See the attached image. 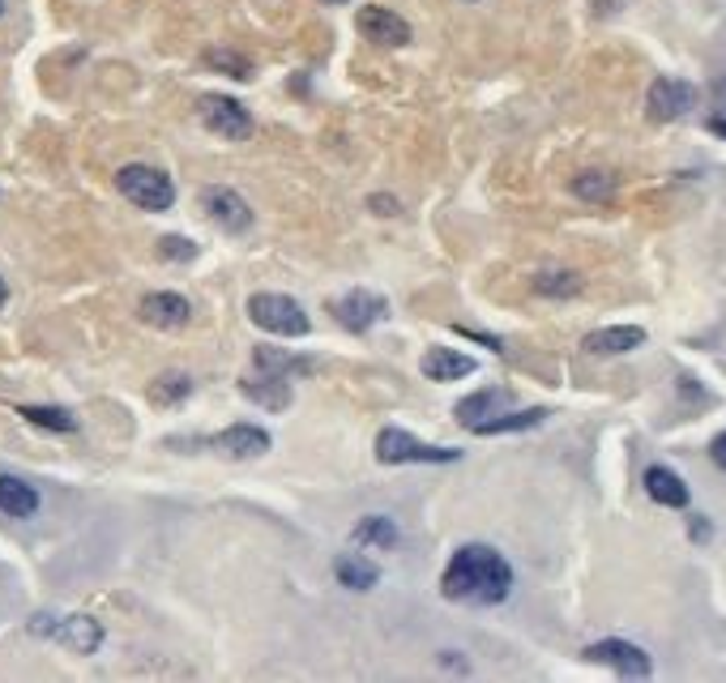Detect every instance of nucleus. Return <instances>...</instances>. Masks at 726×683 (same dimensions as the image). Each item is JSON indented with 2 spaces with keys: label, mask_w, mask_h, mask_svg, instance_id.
Returning <instances> with one entry per match:
<instances>
[{
  "label": "nucleus",
  "mask_w": 726,
  "mask_h": 683,
  "mask_svg": "<svg viewBox=\"0 0 726 683\" xmlns=\"http://www.w3.org/2000/svg\"><path fill=\"white\" fill-rule=\"evenodd\" d=\"M509 589H513V568L487 542L457 547L444 577H440V594L453 602H466V607H496L509 598Z\"/></svg>",
  "instance_id": "f257e3e1"
},
{
  "label": "nucleus",
  "mask_w": 726,
  "mask_h": 683,
  "mask_svg": "<svg viewBox=\"0 0 726 683\" xmlns=\"http://www.w3.org/2000/svg\"><path fill=\"white\" fill-rule=\"evenodd\" d=\"M116 189L124 201H133L145 214H163L176 205V184L158 171V167H145V163H129L116 171Z\"/></svg>",
  "instance_id": "f03ea898"
},
{
  "label": "nucleus",
  "mask_w": 726,
  "mask_h": 683,
  "mask_svg": "<svg viewBox=\"0 0 726 683\" xmlns=\"http://www.w3.org/2000/svg\"><path fill=\"white\" fill-rule=\"evenodd\" d=\"M248 316H252V325H261L265 334H278V338H304V334L312 329L308 312H304L290 295H278V291L252 295V299H248Z\"/></svg>",
  "instance_id": "7ed1b4c3"
},
{
  "label": "nucleus",
  "mask_w": 726,
  "mask_h": 683,
  "mask_svg": "<svg viewBox=\"0 0 726 683\" xmlns=\"http://www.w3.org/2000/svg\"><path fill=\"white\" fill-rule=\"evenodd\" d=\"M197 111H201V124H205L214 137H223V142H248V137H252V116H248V107L236 103V98L201 95Z\"/></svg>",
  "instance_id": "20e7f679"
},
{
  "label": "nucleus",
  "mask_w": 726,
  "mask_h": 683,
  "mask_svg": "<svg viewBox=\"0 0 726 683\" xmlns=\"http://www.w3.org/2000/svg\"><path fill=\"white\" fill-rule=\"evenodd\" d=\"M377 457H381L385 466H402V462H457L462 453H457V448H436V444L410 436V432H402V428H385V432L377 436Z\"/></svg>",
  "instance_id": "39448f33"
},
{
  "label": "nucleus",
  "mask_w": 726,
  "mask_h": 683,
  "mask_svg": "<svg viewBox=\"0 0 726 683\" xmlns=\"http://www.w3.org/2000/svg\"><path fill=\"white\" fill-rule=\"evenodd\" d=\"M31 628L39 636H51V640L69 645L73 654H95L98 645H103V628H98V620H91V615H64V620L39 615Z\"/></svg>",
  "instance_id": "423d86ee"
},
{
  "label": "nucleus",
  "mask_w": 726,
  "mask_h": 683,
  "mask_svg": "<svg viewBox=\"0 0 726 683\" xmlns=\"http://www.w3.org/2000/svg\"><path fill=\"white\" fill-rule=\"evenodd\" d=\"M385 312H389L385 295L372 291H350L334 303V321H338L342 329H350V334H368L377 321H385Z\"/></svg>",
  "instance_id": "0eeeda50"
},
{
  "label": "nucleus",
  "mask_w": 726,
  "mask_h": 683,
  "mask_svg": "<svg viewBox=\"0 0 726 683\" xmlns=\"http://www.w3.org/2000/svg\"><path fill=\"white\" fill-rule=\"evenodd\" d=\"M201 209H205L218 227H227V231H248V227H252V209H248V201H243L236 189H218V184L201 189Z\"/></svg>",
  "instance_id": "6e6552de"
},
{
  "label": "nucleus",
  "mask_w": 726,
  "mask_h": 683,
  "mask_svg": "<svg viewBox=\"0 0 726 683\" xmlns=\"http://www.w3.org/2000/svg\"><path fill=\"white\" fill-rule=\"evenodd\" d=\"M697 107V86L692 82H679V77H658L650 86V116L654 120H679Z\"/></svg>",
  "instance_id": "1a4fd4ad"
},
{
  "label": "nucleus",
  "mask_w": 726,
  "mask_h": 683,
  "mask_svg": "<svg viewBox=\"0 0 726 683\" xmlns=\"http://www.w3.org/2000/svg\"><path fill=\"white\" fill-rule=\"evenodd\" d=\"M359 31H364V39H372L377 48H406V44H410V26H406L393 9H381V4L359 9Z\"/></svg>",
  "instance_id": "9d476101"
},
{
  "label": "nucleus",
  "mask_w": 726,
  "mask_h": 683,
  "mask_svg": "<svg viewBox=\"0 0 726 683\" xmlns=\"http://www.w3.org/2000/svg\"><path fill=\"white\" fill-rule=\"evenodd\" d=\"M585 658L590 662H607V667H616L629 680H645L650 675V654L636 649L632 640H598V645L585 649Z\"/></svg>",
  "instance_id": "9b49d317"
},
{
  "label": "nucleus",
  "mask_w": 726,
  "mask_h": 683,
  "mask_svg": "<svg viewBox=\"0 0 726 683\" xmlns=\"http://www.w3.org/2000/svg\"><path fill=\"white\" fill-rule=\"evenodd\" d=\"M142 321L154 329H185L193 321V308L189 299L176 291H150L142 299Z\"/></svg>",
  "instance_id": "f8f14e48"
},
{
  "label": "nucleus",
  "mask_w": 726,
  "mask_h": 683,
  "mask_svg": "<svg viewBox=\"0 0 726 683\" xmlns=\"http://www.w3.org/2000/svg\"><path fill=\"white\" fill-rule=\"evenodd\" d=\"M419 368H424L428 381H462V376L475 372V359H471V355H457V350H449V346H432V350L419 359Z\"/></svg>",
  "instance_id": "ddd939ff"
},
{
  "label": "nucleus",
  "mask_w": 726,
  "mask_h": 683,
  "mask_svg": "<svg viewBox=\"0 0 726 683\" xmlns=\"http://www.w3.org/2000/svg\"><path fill=\"white\" fill-rule=\"evenodd\" d=\"M214 448H223L227 457H261V453H270V432H261L252 423H236L214 436Z\"/></svg>",
  "instance_id": "4468645a"
},
{
  "label": "nucleus",
  "mask_w": 726,
  "mask_h": 683,
  "mask_svg": "<svg viewBox=\"0 0 726 683\" xmlns=\"http://www.w3.org/2000/svg\"><path fill=\"white\" fill-rule=\"evenodd\" d=\"M509 402H513L509 390H484V393H475V397H462V402H457V423L471 432V428H479L484 419L509 410Z\"/></svg>",
  "instance_id": "2eb2a0df"
},
{
  "label": "nucleus",
  "mask_w": 726,
  "mask_h": 683,
  "mask_svg": "<svg viewBox=\"0 0 726 683\" xmlns=\"http://www.w3.org/2000/svg\"><path fill=\"white\" fill-rule=\"evenodd\" d=\"M636 346H645V329L641 325H611V329H594L585 338L590 355H624V350H636Z\"/></svg>",
  "instance_id": "dca6fc26"
},
{
  "label": "nucleus",
  "mask_w": 726,
  "mask_h": 683,
  "mask_svg": "<svg viewBox=\"0 0 726 683\" xmlns=\"http://www.w3.org/2000/svg\"><path fill=\"white\" fill-rule=\"evenodd\" d=\"M0 513L17 517V522L35 517L39 513V491L31 483H22V479H13V475H0Z\"/></svg>",
  "instance_id": "f3484780"
},
{
  "label": "nucleus",
  "mask_w": 726,
  "mask_h": 683,
  "mask_svg": "<svg viewBox=\"0 0 726 683\" xmlns=\"http://www.w3.org/2000/svg\"><path fill=\"white\" fill-rule=\"evenodd\" d=\"M645 491L663 508H688V483L679 479L676 470H667V466H650L645 470Z\"/></svg>",
  "instance_id": "a211bd4d"
},
{
  "label": "nucleus",
  "mask_w": 726,
  "mask_h": 683,
  "mask_svg": "<svg viewBox=\"0 0 726 683\" xmlns=\"http://www.w3.org/2000/svg\"><path fill=\"white\" fill-rule=\"evenodd\" d=\"M252 363H257L261 372H270V376H308V372L317 368L312 359L287 355V350H278V346H257V350H252Z\"/></svg>",
  "instance_id": "6ab92c4d"
},
{
  "label": "nucleus",
  "mask_w": 726,
  "mask_h": 683,
  "mask_svg": "<svg viewBox=\"0 0 726 683\" xmlns=\"http://www.w3.org/2000/svg\"><path fill=\"white\" fill-rule=\"evenodd\" d=\"M243 397H252L257 406H265V410H287L290 406V385L287 376H248L240 381Z\"/></svg>",
  "instance_id": "aec40b11"
},
{
  "label": "nucleus",
  "mask_w": 726,
  "mask_h": 683,
  "mask_svg": "<svg viewBox=\"0 0 726 683\" xmlns=\"http://www.w3.org/2000/svg\"><path fill=\"white\" fill-rule=\"evenodd\" d=\"M334 573H338V582L346 589H372L381 582V568L372 560H364L359 551H342L338 560H334Z\"/></svg>",
  "instance_id": "412c9836"
},
{
  "label": "nucleus",
  "mask_w": 726,
  "mask_h": 683,
  "mask_svg": "<svg viewBox=\"0 0 726 683\" xmlns=\"http://www.w3.org/2000/svg\"><path fill=\"white\" fill-rule=\"evenodd\" d=\"M547 419V410L543 406H531V410H500V415H491V419H484L479 428H471L475 436H500V432H526V428H534V423H543Z\"/></svg>",
  "instance_id": "4be33fe9"
},
{
  "label": "nucleus",
  "mask_w": 726,
  "mask_h": 683,
  "mask_svg": "<svg viewBox=\"0 0 726 683\" xmlns=\"http://www.w3.org/2000/svg\"><path fill=\"white\" fill-rule=\"evenodd\" d=\"M26 423H35V428H48V432H60V436H69V432H78V419L64 410V406H22L17 410Z\"/></svg>",
  "instance_id": "5701e85b"
},
{
  "label": "nucleus",
  "mask_w": 726,
  "mask_h": 683,
  "mask_svg": "<svg viewBox=\"0 0 726 683\" xmlns=\"http://www.w3.org/2000/svg\"><path fill=\"white\" fill-rule=\"evenodd\" d=\"M355 542H372V547H381V551H393V547H397V526H393L389 517H364V522L355 526Z\"/></svg>",
  "instance_id": "b1692460"
},
{
  "label": "nucleus",
  "mask_w": 726,
  "mask_h": 683,
  "mask_svg": "<svg viewBox=\"0 0 726 683\" xmlns=\"http://www.w3.org/2000/svg\"><path fill=\"white\" fill-rule=\"evenodd\" d=\"M189 393H193V381H189L185 372H167V376H158V381H154L150 397H154L158 406H176V402H185Z\"/></svg>",
  "instance_id": "393cba45"
},
{
  "label": "nucleus",
  "mask_w": 726,
  "mask_h": 683,
  "mask_svg": "<svg viewBox=\"0 0 726 683\" xmlns=\"http://www.w3.org/2000/svg\"><path fill=\"white\" fill-rule=\"evenodd\" d=\"M573 193H578L581 201H611V193H616V180H611L607 171H585V176L573 180Z\"/></svg>",
  "instance_id": "a878e982"
},
{
  "label": "nucleus",
  "mask_w": 726,
  "mask_h": 683,
  "mask_svg": "<svg viewBox=\"0 0 726 683\" xmlns=\"http://www.w3.org/2000/svg\"><path fill=\"white\" fill-rule=\"evenodd\" d=\"M534 291L538 295H578L581 291V278L569 274V269H547L534 278Z\"/></svg>",
  "instance_id": "bb28decb"
},
{
  "label": "nucleus",
  "mask_w": 726,
  "mask_h": 683,
  "mask_svg": "<svg viewBox=\"0 0 726 683\" xmlns=\"http://www.w3.org/2000/svg\"><path fill=\"white\" fill-rule=\"evenodd\" d=\"M205 64H214V69H223V73L240 77V82H248V77H252V60H243V56H236V51L214 48L210 56H205Z\"/></svg>",
  "instance_id": "cd10ccee"
},
{
  "label": "nucleus",
  "mask_w": 726,
  "mask_h": 683,
  "mask_svg": "<svg viewBox=\"0 0 726 683\" xmlns=\"http://www.w3.org/2000/svg\"><path fill=\"white\" fill-rule=\"evenodd\" d=\"M158 252H163L167 261H193L197 244L193 240H185V236H167V240H158Z\"/></svg>",
  "instance_id": "c85d7f7f"
},
{
  "label": "nucleus",
  "mask_w": 726,
  "mask_h": 683,
  "mask_svg": "<svg viewBox=\"0 0 726 683\" xmlns=\"http://www.w3.org/2000/svg\"><path fill=\"white\" fill-rule=\"evenodd\" d=\"M710 457H714V466H723L726 470V432L723 436H714V444H710Z\"/></svg>",
  "instance_id": "c756f323"
},
{
  "label": "nucleus",
  "mask_w": 726,
  "mask_h": 683,
  "mask_svg": "<svg viewBox=\"0 0 726 683\" xmlns=\"http://www.w3.org/2000/svg\"><path fill=\"white\" fill-rule=\"evenodd\" d=\"M372 205H381V214H393V196H372Z\"/></svg>",
  "instance_id": "7c9ffc66"
},
{
  "label": "nucleus",
  "mask_w": 726,
  "mask_h": 683,
  "mask_svg": "<svg viewBox=\"0 0 726 683\" xmlns=\"http://www.w3.org/2000/svg\"><path fill=\"white\" fill-rule=\"evenodd\" d=\"M710 129H714V133H723V137H726V116H714V120H710Z\"/></svg>",
  "instance_id": "2f4dec72"
},
{
  "label": "nucleus",
  "mask_w": 726,
  "mask_h": 683,
  "mask_svg": "<svg viewBox=\"0 0 726 683\" xmlns=\"http://www.w3.org/2000/svg\"><path fill=\"white\" fill-rule=\"evenodd\" d=\"M4 299H9V287H4V278H0V308H4Z\"/></svg>",
  "instance_id": "473e14b6"
},
{
  "label": "nucleus",
  "mask_w": 726,
  "mask_h": 683,
  "mask_svg": "<svg viewBox=\"0 0 726 683\" xmlns=\"http://www.w3.org/2000/svg\"><path fill=\"white\" fill-rule=\"evenodd\" d=\"M325 4H346V0H325Z\"/></svg>",
  "instance_id": "72a5a7b5"
},
{
  "label": "nucleus",
  "mask_w": 726,
  "mask_h": 683,
  "mask_svg": "<svg viewBox=\"0 0 726 683\" xmlns=\"http://www.w3.org/2000/svg\"><path fill=\"white\" fill-rule=\"evenodd\" d=\"M0 13H4V0H0Z\"/></svg>",
  "instance_id": "f704fd0d"
}]
</instances>
